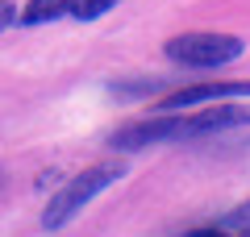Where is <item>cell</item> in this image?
<instances>
[{"label": "cell", "instance_id": "cell-1", "mask_svg": "<svg viewBox=\"0 0 250 237\" xmlns=\"http://www.w3.org/2000/svg\"><path fill=\"white\" fill-rule=\"evenodd\" d=\"M121 175H125L121 162H96V167H88L83 175H71V179H67V187H62L59 196H50V208L42 212V225H46V229H62L75 212L83 208V204L96 200L104 187H113Z\"/></svg>", "mask_w": 250, "mask_h": 237}, {"label": "cell", "instance_id": "cell-7", "mask_svg": "<svg viewBox=\"0 0 250 237\" xmlns=\"http://www.w3.org/2000/svg\"><path fill=\"white\" fill-rule=\"evenodd\" d=\"M192 233H250V200L238 204V208H233L229 217H221L217 225H200V229H192Z\"/></svg>", "mask_w": 250, "mask_h": 237}, {"label": "cell", "instance_id": "cell-6", "mask_svg": "<svg viewBox=\"0 0 250 237\" xmlns=\"http://www.w3.org/2000/svg\"><path fill=\"white\" fill-rule=\"evenodd\" d=\"M75 9V0H29L25 9L17 13L21 25H46V21H59Z\"/></svg>", "mask_w": 250, "mask_h": 237}, {"label": "cell", "instance_id": "cell-8", "mask_svg": "<svg viewBox=\"0 0 250 237\" xmlns=\"http://www.w3.org/2000/svg\"><path fill=\"white\" fill-rule=\"evenodd\" d=\"M108 9H117V0H75L71 17H80V21H96V17H104Z\"/></svg>", "mask_w": 250, "mask_h": 237}, {"label": "cell", "instance_id": "cell-5", "mask_svg": "<svg viewBox=\"0 0 250 237\" xmlns=\"http://www.w3.org/2000/svg\"><path fill=\"white\" fill-rule=\"evenodd\" d=\"M250 121V104H229V100H213V108H200V113L184 117V138H205V133H221L233 125Z\"/></svg>", "mask_w": 250, "mask_h": 237}, {"label": "cell", "instance_id": "cell-4", "mask_svg": "<svg viewBox=\"0 0 250 237\" xmlns=\"http://www.w3.org/2000/svg\"><path fill=\"white\" fill-rule=\"evenodd\" d=\"M250 96V79H217V83H192V88H179L171 96H163L154 104V113H184V108L196 104H213V100H242Z\"/></svg>", "mask_w": 250, "mask_h": 237}, {"label": "cell", "instance_id": "cell-3", "mask_svg": "<svg viewBox=\"0 0 250 237\" xmlns=\"http://www.w3.org/2000/svg\"><path fill=\"white\" fill-rule=\"evenodd\" d=\"M184 138V113H154L146 121H129L113 133V150H142L154 141H179Z\"/></svg>", "mask_w": 250, "mask_h": 237}, {"label": "cell", "instance_id": "cell-2", "mask_svg": "<svg viewBox=\"0 0 250 237\" xmlns=\"http://www.w3.org/2000/svg\"><path fill=\"white\" fill-rule=\"evenodd\" d=\"M163 50H167V59L179 62V67L208 71V67H225V62L242 59V54H246V42H242L238 34H179V38H171Z\"/></svg>", "mask_w": 250, "mask_h": 237}, {"label": "cell", "instance_id": "cell-9", "mask_svg": "<svg viewBox=\"0 0 250 237\" xmlns=\"http://www.w3.org/2000/svg\"><path fill=\"white\" fill-rule=\"evenodd\" d=\"M13 21H17V4H13V0H0V34H4Z\"/></svg>", "mask_w": 250, "mask_h": 237}]
</instances>
